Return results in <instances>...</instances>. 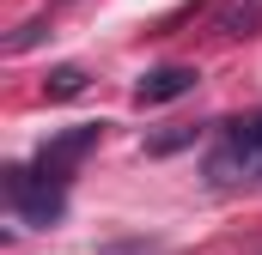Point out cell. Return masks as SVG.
Masks as SVG:
<instances>
[{"mask_svg":"<svg viewBox=\"0 0 262 255\" xmlns=\"http://www.w3.org/2000/svg\"><path fill=\"white\" fill-rule=\"evenodd\" d=\"M0 194H6V213L18 225H37V231H49L67 213V183L37 170V164H6L0 170Z\"/></svg>","mask_w":262,"mask_h":255,"instance_id":"6da1fadb","label":"cell"},{"mask_svg":"<svg viewBox=\"0 0 262 255\" xmlns=\"http://www.w3.org/2000/svg\"><path fill=\"white\" fill-rule=\"evenodd\" d=\"M201 170H207L213 189L262 176V110H256V116H238V122H220V134H213Z\"/></svg>","mask_w":262,"mask_h":255,"instance_id":"7a4b0ae2","label":"cell"},{"mask_svg":"<svg viewBox=\"0 0 262 255\" xmlns=\"http://www.w3.org/2000/svg\"><path fill=\"white\" fill-rule=\"evenodd\" d=\"M98 140H104V122H79V128H67V134H55V140H49L31 164H37V170H49V176H61V183H73L79 158H85Z\"/></svg>","mask_w":262,"mask_h":255,"instance_id":"3957f363","label":"cell"},{"mask_svg":"<svg viewBox=\"0 0 262 255\" xmlns=\"http://www.w3.org/2000/svg\"><path fill=\"white\" fill-rule=\"evenodd\" d=\"M195 85H201V73H195V67L171 61V67H152V73L134 85V104H140V110H159V104H177V97H189Z\"/></svg>","mask_w":262,"mask_h":255,"instance_id":"277c9868","label":"cell"},{"mask_svg":"<svg viewBox=\"0 0 262 255\" xmlns=\"http://www.w3.org/2000/svg\"><path fill=\"white\" fill-rule=\"evenodd\" d=\"M85 91V67H55L49 79H43V97L49 104H67V97H79Z\"/></svg>","mask_w":262,"mask_h":255,"instance_id":"5b68a950","label":"cell"},{"mask_svg":"<svg viewBox=\"0 0 262 255\" xmlns=\"http://www.w3.org/2000/svg\"><path fill=\"white\" fill-rule=\"evenodd\" d=\"M256 24H262V0H238L232 12H220V31L226 37H250Z\"/></svg>","mask_w":262,"mask_h":255,"instance_id":"8992f818","label":"cell"},{"mask_svg":"<svg viewBox=\"0 0 262 255\" xmlns=\"http://www.w3.org/2000/svg\"><path fill=\"white\" fill-rule=\"evenodd\" d=\"M250 255H262V243H256V249H250Z\"/></svg>","mask_w":262,"mask_h":255,"instance_id":"52a82bcc","label":"cell"}]
</instances>
